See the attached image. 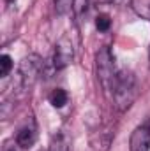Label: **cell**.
Wrapping results in <instances>:
<instances>
[{"label": "cell", "instance_id": "obj_1", "mask_svg": "<svg viewBox=\"0 0 150 151\" xmlns=\"http://www.w3.org/2000/svg\"><path fill=\"white\" fill-rule=\"evenodd\" d=\"M113 99H115V106L118 111H125L131 107V104L134 102L136 95H138V86H136V77L131 70H118L115 84H113Z\"/></svg>", "mask_w": 150, "mask_h": 151}, {"label": "cell", "instance_id": "obj_2", "mask_svg": "<svg viewBox=\"0 0 150 151\" xmlns=\"http://www.w3.org/2000/svg\"><path fill=\"white\" fill-rule=\"evenodd\" d=\"M95 70H97V79L103 90L106 93H111L118 70L115 69V60H113V55L108 46H103L95 53Z\"/></svg>", "mask_w": 150, "mask_h": 151}, {"label": "cell", "instance_id": "obj_3", "mask_svg": "<svg viewBox=\"0 0 150 151\" xmlns=\"http://www.w3.org/2000/svg\"><path fill=\"white\" fill-rule=\"evenodd\" d=\"M44 72V62L39 55H28L21 60L20 70H18V79L23 90H28L34 86V83L39 79V76Z\"/></svg>", "mask_w": 150, "mask_h": 151}, {"label": "cell", "instance_id": "obj_4", "mask_svg": "<svg viewBox=\"0 0 150 151\" xmlns=\"http://www.w3.org/2000/svg\"><path fill=\"white\" fill-rule=\"evenodd\" d=\"M74 58V47H73V42L67 35L58 39V42L55 44V53H53V69L60 70L64 67H67Z\"/></svg>", "mask_w": 150, "mask_h": 151}, {"label": "cell", "instance_id": "obj_5", "mask_svg": "<svg viewBox=\"0 0 150 151\" xmlns=\"http://www.w3.org/2000/svg\"><path fill=\"white\" fill-rule=\"evenodd\" d=\"M129 150L131 151H149L150 150V128L147 125L138 127L129 139Z\"/></svg>", "mask_w": 150, "mask_h": 151}, {"label": "cell", "instance_id": "obj_6", "mask_svg": "<svg viewBox=\"0 0 150 151\" xmlns=\"http://www.w3.org/2000/svg\"><path fill=\"white\" fill-rule=\"evenodd\" d=\"M113 137H115V132H111L110 128L95 132L90 135V141H88L90 146L88 148H90V151H108L113 142Z\"/></svg>", "mask_w": 150, "mask_h": 151}, {"label": "cell", "instance_id": "obj_7", "mask_svg": "<svg viewBox=\"0 0 150 151\" xmlns=\"http://www.w3.org/2000/svg\"><path fill=\"white\" fill-rule=\"evenodd\" d=\"M36 139H37V130H36V125L32 123V125L23 127V128L18 132V135H16V144L21 146V148H30V146H34Z\"/></svg>", "mask_w": 150, "mask_h": 151}, {"label": "cell", "instance_id": "obj_8", "mask_svg": "<svg viewBox=\"0 0 150 151\" xmlns=\"http://www.w3.org/2000/svg\"><path fill=\"white\" fill-rule=\"evenodd\" d=\"M67 100H69V95H67V91L62 90V88L53 90L51 95H50V104H51L53 107H57V109L64 107V106L67 104Z\"/></svg>", "mask_w": 150, "mask_h": 151}, {"label": "cell", "instance_id": "obj_9", "mask_svg": "<svg viewBox=\"0 0 150 151\" xmlns=\"http://www.w3.org/2000/svg\"><path fill=\"white\" fill-rule=\"evenodd\" d=\"M131 5L138 16L143 19H150V0H131Z\"/></svg>", "mask_w": 150, "mask_h": 151}, {"label": "cell", "instance_id": "obj_10", "mask_svg": "<svg viewBox=\"0 0 150 151\" xmlns=\"http://www.w3.org/2000/svg\"><path fill=\"white\" fill-rule=\"evenodd\" d=\"M48 151H69V141L64 134H58L51 139V144H50V150Z\"/></svg>", "mask_w": 150, "mask_h": 151}, {"label": "cell", "instance_id": "obj_11", "mask_svg": "<svg viewBox=\"0 0 150 151\" xmlns=\"http://www.w3.org/2000/svg\"><path fill=\"white\" fill-rule=\"evenodd\" d=\"M88 11V0H74L73 2V12L78 19H81Z\"/></svg>", "mask_w": 150, "mask_h": 151}, {"label": "cell", "instance_id": "obj_12", "mask_svg": "<svg viewBox=\"0 0 150 151\" xmlns=\"http://www.w3.org/2000/svg\"><path fill=\"white\" fill-rule=\"evenodd\" d=\"M95 28L99 32H108L111 28V18L108 14H99L95 18Z\"/></svg>", "mask_w": 150, "mask_h": 151}, {"label": "cell", "instance_id": "obj_13", "mask_svg": "<svg viewBox=\"0 0 150 151\" xmlns=\"http://www.w3.org/2000/svg\"><path fill=\"white\" fill-rule=\"evenodd\" d=\"M11 69H12V60H11V56H9V55H2V56H0V76L5 77V76L11 72Z\"/></svg>", "mask_w": 150, "mask_h": 151}, {"label": "cell", "instance_id": "obj_14", "mask_svg": "<svg viewBox=\"0 0 150 151\" xmlns=\"http://www.w3.org/2000/svg\"><path fill=\"white\" fill-rule=\"evenodd\" d=\"M73 2L74 0H55V9L58 14H67L73 11Z\"/></svg>", "mask_w": 150, "mask_h": 151}, {"label": "cell", "instance_id": "obj_15", "mask_svg": "<svg viewBox=\"0 0 150 151\" xmlns=\"http://www.w3.org/2000/svg\"><path fill=\"white\" fill-rule=\"evenodd\" d=\"M4 151H16V146H14V144H11V142H5Z\"/></svg>", "mask_w": 150, "mask_h": 151}, {"label": "cell", "instance_id": "obj_16", "mask_svg": "<svg viewBox=\"0 0 150 151\" xmlns=\"http://www.w3.org/2000/svg\"><path fill=\"white\" fill-rule=\"evenodd\" d=\"M110 2H111V4H115V5H125L129 0H110Z\"/></svg>", "mask_w": 150, "mask_h": 151}, {"label": "cell", "instance_id": "obj_17", "mask_svg": "<svg viewBox=\"0 0 150 151\" xmlns=\"http://www.w3.org/2000/svg\"><path fill=\"white\" fill-rule=\"evenodd\" d=\"M149 60H150V46H149Z\"/></svg>", "mask_w": 150, "mask_h": 151}]
</instances>
